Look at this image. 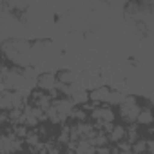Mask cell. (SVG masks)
Instances as JSON below:
<instances>
[{
  "label": "cell",
  "mask_w": 154,
  "mask_h": 154,
  "mask_svg": "<svg viewBox=\"0 0 154 154\" xmlns=\"http://www.w3.org/2000/svg\"><path fill=\"white\" fill-rule=\"evenodd\" d=\"M138 112H140V107L134 103V105H125V103H120V114L123 118V122L127 123H136V118H138Z\"/></svg>",
  "instance_id": "cell-3"
},
{
  "label": "cell",
  "mask_w": 154,
  "mask_h": 154,
  "mask_svg": "<svg viewBox=\"0 0 154 154\" xmlns=\"http://www.w3.org/2000/svg\"><path fill=\"white\" fill-rule=\"evenodd\" d=\"M123 94L120 93V91H111L109 93V98H107V103H111V105H120L122 102H123Z\"/></svg>",
  "instance_id": "cell-13"
},
{
  "label": "cell",
  "mask_w": 154,
  "mask_h": 154,
  "mask_svg": "<svg viewBox=\"0 0 154 154\" xmlns=\"http://www.w3.org/2000/svg\"><path fill=\"white\" fill-rule=\"evenodd\" d=\"M71 116H72V118H76V120H82V122H84L87 114H85V111H76V109H72Z\"/></svg>",
  "instance_id": "cell-16"
},
{
  "label": "cell",
  "mask_w": 154,
  "mask_h": 154,
  "mask_svg": "<svg viewBox=\"0 0 154 154\" xmlns=\"http://www.w3.org/2000/svg\"><path fill=\"white\" fill-rule=\"evenodd\" d=\"M56 84H58V80H56V74H54L53 71H51V72H42V76H38V80H36L38 89L47 91V93L54 91Z\"/></svg>",
  "instance_id": "cell-2"
},
{
  "label": "cell",
  "mask_w": 154,
  "mask_h": 154,
  "mask_svg": "<svg viewBox=\"0 0 154 154\" xmlns=\"http://www.w3.org/2000/svg\"><path fill=\"white\" fill-rule=\"evenodd\" d=\"M15 131H17V132H15V136H17V138H22V136L26 138V136H27V127H26V125H17V129H15Z\"/></svg>",
  "instance_id": "cell-14"
},
{
  "label": "cell",
  "mask_w": 154,
  "mask_h": 154,
  "mask_svg": "<svg viewBox=\"0 0 154 154\" xmlns=\"http://www.w3.org/2000/svg\"><path fill=\"white\" fill-rule=\"evenodd\" d=\"M93 118L96 120V125L102 127L103 123H112L114 112L111 107H94L93 109Z\"/></svg>",
  "instance_id": "cell-1"
},
{
  "label": "cell",
  "mask_w": 154,
  "mask_h": 154,
  "mask_svg": "<svg viewBox=\"0 0 154 154\" xmlns=\"http://www.w3.org/2000/svg\"><path fill=\"white\" fill-rule=\"evenodd\" d=\"M56 80L63 85H71L74 82H78V74H76L74 71H62L60 76H56Z\"/></svg>",
  "instance_id": "cell-9"
},
{
  "label": "cell",
  "mask_w": 154,
  "mask_h": 154,
  "mask_svg": "<svg viewBox=\"0 0 154 154\" xmlns=\"http://www.w3.org/2000/svg\"><path fill=\"white\" fill-rule=\"evenodd\" d=\"M76 154H96V147L89 141V140H78V143H74V149H72Z\"/></svg>",
  "instance_id": "cell-6"
},
{
  "label": "cell",
  "mask_w": 154,
  "mask_h": 154,
  "mask_svg": "<svg viewBox=\"0 0 154 154\" xmlns=\"http://www.w3.org/2000/svg\"><path fill=\"white\" fill-rule=\"evenodd\" d=\"M60 143H67L69 140H71V132H69V129H62V134H60Z\"/></svg>",
  "instance_id": "cell-15"
},
{
  "label": "cell",
  "mask_w": 154,
  "mask_h": 154,
  "mask_svg": "<svg viewBox=\"0 0 154 154\" xmlns=\"http://www.w3.org/2000/svg\"><path fill=\"white\" fill-rule=\"evenodd\" d=\"M53 109L60 114V116H63V118H67V116H71V112H72V109H74V105L71 103V100L69 98H62V100H53Z\"/></svg>",
  "instance_id": "cell-5"
},
{
  "label": "cell",
  "mask_w": 154,
  "mask_h": 154,
  "mask_svg": "<svg viewBox=\"0 0 154 154\" xmlns=\"http://www.w3.org/2000/svg\"><path fill=\"white\" fill-rule=\"evenodd\" d=\"M33 96H35V105H36V109H40V111H44V112H45V111L51 107V103H53V100H51V96H49V94L35 93Z\"/></svg>",
  "instance_id": "cell-7"
},
{
  "label": "cell",
  "mask_w": 154,
  "mask_h": 154,
  "mask_svg": "<svg viewBox=\"0 0 154 154\" xmlns=\"http://www.w3.org/2000/svg\"><path fill=\"white\" fill-rule=\"evenodd\" d=\"M69 100H71L72 105H84V103L89 102V93H87L85 89H82V91H74V93L69 96Z\"/></svg>",
  "instance_id": "cell-8"
},
{
  "label": "cell",
  "mask_w": 154,
  "mask_h": 154,
  "mask_svg": "<svg viewBox=\"0 0 154 154\" xmlns=\"http://www.w3.org/2000/svg\"><path fill=\"white\" fill-rule=\"evenodd\" d=\"M136 123H140V125H150L152 123V112H150V109H140Z\"/></svg>",
  "instance_id": "cell-12"
},
{
  "label": "cell",
  "mask_w": 154,
  "mask_h": 154,
  "mask_svg": "<svg viewBox=\"0 0 154 154\" xmlns=\"http://www.w3.org/2000/svg\"><path fill=\"white\" fill-rule=\"evenodd\" d=\"M107 140L112 141V143H118V141L125 140V127H122V125H114L112 131L107 134Z\"/></svg>",
  "instance_id": "cell-10"
},
{
  "label": "cell",
  "mask_w": 154,
  "mask_h": 154,
  "mask_svg": "<svg viewBox=\"0 0 154 154\" xmlns=\"http://www.w3.org/2000/svg\"><path fill=\"white\" fill-rule=\"evenodd\" d=\"M0 109L2 111H11L13 109V93L4 91L0 94Z\"/></svg>",
  "instance_id": "cell-11"
},
{
  "label": "cell",
  "mask_w": 154,
  "mask_h": 154,
  "mask_svg": "<svg viewBox=\"0 0 154 154\" xmlns=\"http://www.w3.org/2000/svg\"><path fill=\"white\" fill-rule=\"evenodd\" d=\"M109 93H111V89H109V87H105V85L94 87V89L89 93V102H93L94 105H96V103H107Z\"/></svg>",
  "instance_id": "cell-4"
}]
</instances>
